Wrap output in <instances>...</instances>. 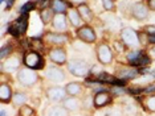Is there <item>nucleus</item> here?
<instances>
[{"label": "nucleus", "mask_w": 155, "mask_h": 116, "mask_svg": "<svg viewBox=\"0 0 155 116\" xmlns=\"http://www.w3.org/2000/svg\"><path fill=\"white\" fill-rule=\"evenodd\" d=\"M121 40L123 42V45L130 48L131 50H135V49H139L142 46L138 33L134 29H131V28H123L121 30Z\"/></svg>", "instance_id": "obj_1"}, {"label": "nucleus", "mask_w": 155, "mask_h": 116, "mask_svg": "<svg viewBox=\"0 0 155 116\" xmlns=\"http://www.w3.org/2000/svg\"><path fill=\"white\" fill-rule=\"evenodd\" d=\"M66 67H68L70 74H73L74 77H80V78L86 77L90 70L87 62L84 59H70L66 63Z\"/></svg>", "instance_id": "obj_2"}, {"label": "nucleus", "mask_w": 155, "mask_h": 116, "mask_svg": "<svg viewBox=\"0 0 155 116\" xmlns=\"http://www.w3.org/2000/svg\"><path fill=\"white\" fill-rule=\"evenodd\" d=\"M17 80L21 86H25V87H31L33 84L37 83L38 80V74L36 73V70L33 69H20L17 71Z\"/></svg>", "instance_id": "obj_3"}, {"label": "nucleus", "mask_w": 155, "mask_h": 116, "mask_svg": "<svg viewBox=\"0 0 155 116\" xmlns=\"http://www.w3.org/2000/svg\"><path fill=\"white\" fill-rule=\"evenodd\" d=\"M96 54H97V59L102 65H110L113 62V52L110 46L107 44H105V42H101V44L97 45Z\"/></svg>", "instance_id": "obj_4"}, {"label": "nucleus", "mask_w": 155, "mask_h": 116, "mask_svg": "<svg viewBox=\"0 0 155 116\" xmlns=\"http://www.w3.org/2000/svg\"><path fill=\"white\" fill-rule=\"evenodd\" d=\"M24 65L29 69L33 70H38L44 66V61L41 58V55L36 52H28L25 55H24Z\"/></svg>", "instance_id": "obj_5"}, {"label": "nucleus", "mask_w": 155, "mask_h": 116, "mask_svg": "<svg viewBox=\"0 0 155 116\" xmlns=\"http://www.w3.org/2000/svg\"><path fill=\"white\" fill-rule=\"evenodd\" d=\"M77 37L81 41L86 42V44H94L97 40V34L94 29L90 25H82L81 28L77 29Z\"/></svg>", "instance_id": "obj_6"}, {"label": "nucleus", "mask_w": 155, "mask_h": 116, "mask_svg": "<svg viewBox=\"0 0 155 116\" xmlns=\"http://www.w3.org/2000/svg\"><path fill=\"white\" fill-rule=\"evenodd\" d=\"M149 12H150L149 7H147V4H144L143 2L135 3L131 9V15L137 21H144L149 17Z\"/></svg>", "instance_id": "obj_7"}, {"label": "nucleus", "mask_w": 155, "mask_h": 116, "mask_svg": "<svg viewBox=\"0 0 155 116\" xmlns=\"http://www.w3.org/2000/svg\"><path fill=\"white\" fill-rule=\"evenodd\" d=\"M66 90L65 87H60V86H52L47 90V98L52 102L60 103V102H64L66 98Z\"/></svg>", "instance_id": "obj_8"}, {"label": "nucleus", "mask_w": 155, "mask_h": 116, "mask_svg": "<svg viewBox=\"0 0 155 116\" xmlns=\"http://www.w3.org/2000/svg\"><path fill=\"white\" fill-rule=\"evenodd\" d=\"M45 77H47V79L52 80V82H56V83L64 82L66 79L65 73L62 71L58 66H54V65H51L47 70H45Z\"/></svg>", "instance_id": "obj_9"}, {"label": "nucleus", "mask_w": 155, "mask_h": 116, "mask_svg": "<svg viewBox=\"0 0 155 116\" xmlns=\"http://www.w3.org/2000/svg\"><path fill=\"white\" fill-rule=\"evenodd\" d=\"M49 58L56 65H65L68 63V54L64 48H54L49 52Z\"/></svg>", "instance_id": "obj_10"}, {"label": "nucleus", "mask_w": 155, "mask_h": 116, "mask_svg": "<svg viewBox=\"0 0 155 116\" xmlns=\"http://www.w3.org/2000/svg\"><path fill=\"white\" fill-rule=\"evenodd\" d=\"M27 27H28V17L27 15H23L19 20H16L15 23L11 24L9 27V32L15 36H20V34H24L27 30Z\"/></svg>", "instance_id": "obj_11"}, {"label": "nucleus", "mask_w": 155, "mask_h": 116, "mask_svg": "<svg viewBox=\"0 0 155 116\" xmlns=\"http://www.w3.org/2000/svg\"><path fill=\"white\" fill-rule=\"evenodd\" d=\"M52 25L56 32H65L68 29V16L65 13H56L52 21Z\"/></svg>", "instance_id": "obj_12"}, {"label": "nucleus", "mask_w": 155, "mask_h": 116, "mask_svg": "<svg viewBox=\"0 0 155 116\" xmlns=\"http://www.w3.org/2000/svg\"><path fill=\"white\" fill-rule=\"evenodd\" d=\"M45 38H47V41L49 42V44L52 45H58V46H61V45H64L68 42V36L64 33H61V32H49V33L45 36Z\"/></svg>", "instance_id": "obj_13"}, {"label": "nucleus", "mask_w": 155, "mask_h": 116, "mask_svg": "<svg viewBox=\"0 0 155 116\" xmlns=\"http://www.w3.org/2000/svg\"><path fill=\"white\" fill-rule=\"evenodd\" d=\"M66 16H68V21L73 28H77V29H78V28H81L84 25V20H82V17L80 16L78 9L77 8H69V11L66 12Z\"/></svg>", "instance_id": "obj_14"}, {"label": "nucleus", "mask_w": 155, "mask_h": 116, "mask_svg": "<svg viewBox=\"0 0 155 116\" xmlns=\"http://www.w3.org/2000/svg\"><path fill=\"white\" fill-rule=\"evenodd\" d=\"M62 105L68 110L69 112L73 111V112H78L81 108H82V102H81L77 96H69L65 98L64 102H62Z\"/></svg>", "instance_id": "obj_15"}, {"label": "nucleus", "mask_w": 155, "mask_h": 116, "mask_svg": "<svg viewBox=\"0 0 155 116\" xmlns=\"http://www.w3.org/2000/svg\"><path fill=\"white\" fill-rule=\"evenodd\" d=\"M20 66V59L19 57H8L7 59H4L2 63V69L3 71H8V73H12V71H16Z\"/></svg>", "instance_id": "obj_16"}, {"label": "nucleus", "mask_w": 155, "mask_h": 116, "mask_svg": "<svg viewBox=\"0 0 155 116\" xmlns=\"http://www.w3.org/2000/svg\"><path fill=\"white\" fill-rule=\"evenodd\" d=\"M44 116H69V111L66 110L64 105L54 104L45 110Z\"/></svg>", "instance_id": "obj_17"}, {"label": "nucleus", "mask_w": 155, "mask_h": 116, "mask_svg": "<svg viewBox=\"0 0 155 116\" xmlns=\"http://www.w3.org/2000/svg\"><path fill=\"white\" fill-rule=\"evenodd\" d=\"M110 102H111V95L107 91H101V92H97L94 95V105L97 108L104 107V105L110 103Z\"/></svg>", "instance_id": "obj_18"}, {"label": "nucleus", "mask_w": 155, "mask_h": 116, "mask_svg": "<svg viewBox=\"0 0 155 116\" xmlns=\"http://www.w3.org/2000/svg\"><path fill=\"white\" fill-rule=\"evenodd\" d=\"M12 87L8 83L3 82L0 84V100H2V103H9V102H12Z\"/></svg>", "instance_id": "obj_19"}, {"label": "nucleus", "mask_w": 155, "mask_h": 116, "mask_svg": "<svg viewBox=\"0 0 155 116\" xmlns=\"http://www.w3.org/2000/svg\"><path fill=\"white\" fill-rule=\"evenodd\" d=\"M77 9H78V13L80 16L82 17L84 23H89V21L93 20V12H91L90 7L86 4V3H84V4H80L77 7Z\"/></svg>", "instance_id": "obj_20"}, {"label": "nucleus", "mask_w": 155, "mask_h": 116, "mask_svg": "<svg viewBox=\"0 0 155 116\" xmlns=\"http://www.w3.org/2000/svg\"><path fill=\"white\" fill-rule=\"evenodd\" d=\"M138 75V70L137 69H133V67H125V69H121L117 73V77L122 80H126V79H134L135 77Z\"/></svg>", "instance_id": "obj_21"}, {"label": "nucleus", "mask_w": 155, "mask_h": 116, "mask_svg": "<svg viewBox=\"0 0 155 116\" xmlns=\"http://www.w3.org/2000/svg\"><path fill=\"white\" fill-rule=\"evenodd\" d=\"M65 90L69 96H78L82 92V84L78 82H70L65 86Z\"/></svg>", "instance_id": "obj_22"}, {"label": "nucleus", "mask_w": 155, "mask_h": 116, "mask_svg": "<svg viewBox=\"0 0 155 116\" xmlns=\"http://www.w3.org/2000/svg\"><path fill=\"white\" fill-rule=\"evenodd\" d=\"M54 17V11L52 7H44L40 11V19L43 21V24H49L51 21H53Z\"/></svg>", "instance_id": "obj_23"}, {"label": "nucleus", "mask_w": 155, "mask_h": 116, "mask_svg": "<svg viewBox=\"0 0 155 116\" xmlns=\"http://www.w3.org/2000/svg\"><path fill=\"white\" fill-rule=\"evenodd\" d=\"M51 5L56 13H66L69 11V5L65 0H52Z\"/></svg>", "instance_id": "obj_24"}, {"label": "nucleus", "mask_w": 155, "mask_h": 116, "mask_svg": "<svg viewBox=\"0 0 155 116\" xmlns=\"http://www.w3.org/2000/svg\"><path fill=\"white\" fill-rule=\"evenodd\" d=\"M97 82L100 83H111V84H123V80H118L115 77L109 75L106 73H101L97 77Z\"/></svg>", "instance_id": "obj_25"}, {"label": "nucleus", "mask_w": 155, "mask_h": 116, "mask_svg": "<svg viewBox=\"0 0 155 116\" xmlns=\"http://www.w3.org/2000/svg\"><path fill=\"white\" fill-rule=\"evenodd\" d=\"M27 100H28V96L24 92H16V94H13L12 104H13V107L20 108V107H23V105L27 103Z\"/></svg>", "instance_id": "obj_26"}, {"label": "nucleus", "mask_w": 155, "mask_h": 116, "mask_svg": "<svg viewBox=\"0 0 155 116\" xmlns=\"http://www.w3.org/2000/svg\"><path fill=\"white\" fill-rule=\"evenodd\" d=\"M142 104L146 111L155 112V94H151L144 98V99H142Z\"/></svg>", "instance_id": "obj_27"}, {"label": "nucleus", "mask_w": 155, "mask_h": 116, "mask_svg": "<svg viewBox=\"0 0 155 116\" xmlns=\"http://www.w3.org/2000/svg\"><path fill=\"white\" fill-rule=\"evenodd\" d=\"M123 114L126 116H137V114H138L137 105L134 103H126L123 105Z\"/></svg>", "instance_id": "obj_28"}, {"label": "nucleus", "mask_w": 155, "mask_h": 116, "mask_svg": "<svg viewBox=\"0 0 155 116\" xmlns=\"http://www.w3.org/2000/svg\"><path fill=\"white\" fill-rule=\"evenodd\" d=\"M142 54H143V53L140 52V49H135V50H131L130 53H127V55H126V57H127V61L133 65V63L135 62Z\"/></svg>", "instance_id": "obj_29"}, {"label": "nucleus", "mask_w": 155, "mask_h": 116, "mask_svg": "<svg viewBox=\"0 0 155 116\" xmlns=\"http://www.w3.org/2000/svg\"><path fill=\"white\" fill-rule=\"evenodd\" d=\"M150 61H151V59H150L149 55L142 54V55H140V57H139L138 59H137L135 62L133 63V65H134V66H137V67H138V66H146L147 63H150Z\"/></svg>", "instance_id": "obj_30"}, {"label": "nucleus", "mask_w": 155, "mask_h": 116, "mask_svg": "<svg viewBox=\"0 0 155 116\" xmlns=\"http://www.w3.org/2000/svg\"><path fill=\"white\" fill-rule=\"evenodd\" d=\"M35 115V110L29 105L24 104L23 107H20V116H33Z\"/></svg>", "instance_id": "obj_31"}, {"label": "nucleus", "mask_w": 155, "mask_h": 116, "mask_svg": "<svg viewBox=\"0 0 155 116\" xmlns=\"http://www.w3.org/2000/svg\"><path fill=\"white\" fill-rule=\"evenodd\" d=\"M102 2V7L105 11L109 12H115V5H114V0H101Z\"/></svg>", "instance_id": "obj_32"}, {"label": "nucleus", "mask_w": 155, "mask_h": 116, "mask_svg": "<svg viewBox=\"0 0 155 116\" xmlns=\"http://www.w3.org/2000/svg\"><path fill=\"white\" fill-rule=\"evenodd\" d=\"M11 52H12V46H11V45H4V46L2 48V50H0V57H2L3 61L9 57Z\"/></svg>", "instance_id": "obj_33"}, {"label": "nucleus", "mask_w": 155, "mask_h": 116, "mask_svg": "<svg viewBox=\"0 0 155 116\" xmlns=\"http://www.w3.org/2000/svg\"><path fill=\"white\" fill-rule=\"evenodd\" d=\"M94 105V98L91 95H86L82 100V108H91Z\"/></svg>", "instance_id": "obj_34"}, {"label": "nucleus", "mask_w": 155, "mask_h": 116, "mask_svg": "<svg viewBox=\"0 0 155 116\" xmlns=\"http://www.w3.org/2000/svg\"><path fill=\"white\" fill-rule=\"evenodd\" d=\"M33 7H35V3L33 2H28V3H25V4L21 7V8H20V12H21L23 15H27L28 11L33 9Z\"/></svg>", "instance_id": "obj_35"}, {"label": "nucleus", "mask_w": 155, "mask_h": 116, "mask_svg": "<svg viewBox=\"0 0 155 116\" xmlns=\"http://www.w3.org/2000/svg\"><path fill=\"white\" fill-rule=\"evenodd\" d=\"M138 36H139V41H140V44H142V46H143V45H146V42H149V36H147L146 33L139 32Z\"/></svg>", "instance_id": "obj_36"}, {"label": "nucleus", "mask_w": 155, "mask_h": 116, "mask_svg": "<svg viewBox=\"0 0 155 116\" xmlns=\"http://www.w3.org/2000/svg\"><path fill=\"white\" fill-rule=\"evenodd\" d=\"M109 116H122V111H119L118 108H113L109 111Z\"/></svg>", "instance_id": "obj_37"}, {"label": "nucleus", "mask_w": 155, "mask_h": 116, "mask_svg": "<svg viewBox=\"0 0 155 116\" xmlns=\"http://www.w3.org/2000/svg\"><path fill=\"white\" fill-rule=\"evenodd\" d=\"M146 32H147V34H155V25H147Z\"/></svg>", "instance_id": "obj_38"}, {"label": "nucleus", "mask_w": 155, "mask_h": 116, "mask_svg": "<svg viewBox=\"0 0 155 116\" xmlns=\"http://www.w3.org/2000/svg\"><path fill=\"white\" fill-rule=\"evenodd\" d=\"M147 7L150 11H155V0H149L147 2Z\"/></svg>", "instance_id": "obj_39"}, {"label": "nucleus", "mask_w": 155, "mask_h": 116, "mask_svg": "<svg viewBox=\"0 0 155 116\" xmlns=\"http://www.w3.org/2000/svg\"><path fill=\"white\" fill-rule=\"evenodd\" d=\"M143 91H144V92H154V91H155V84H151V86L146 87Z\"/></svg>", "instance_id": "obj_40"}, {"label": "nucleus", "mask_w": 155, "mask_h": 116, "mask_svg": "<svg viewBox=\"0 0 155 116\" xmlns=\"http://www.w3.org/2000/svg\"><path fill=\"white\" fill-rule=\"evenodd\" d=\"M70 2L73 3V4H84V3H86V0H70Z\"/></svg>", "instance_id": "obj_41"}, {"label": "nucleus", "mask_w": 155, "mask_h": 116, "mask_svg": "<svg viewBox=\"0 0 155 116\" xmlns=\"http://www.w3.org/2000/svg\"><path fill=\"white\" fill-rule=\"evenodd\" d=\"M149 42L150 44H155V34H149Z\"/></svg>", "instance_id": "obj_42"}, {"label": "nucleus", "mask_w": 155, "mask_h": 116, "mask_svg": "<svg viewBox=\"0 0 155 116\" xmlns=\"http://www.w3.org/2000/svg\"><path fill=\"white\" fill-rule=\"evenodd\" d=\"M13 2H15V0H7V8H11L12 4H13Z\"/></svg>", "instance_id": "obj_43"}, {"label": "nucleus", "mask_w": 155, "mask_h": 116, "mask_svg": "<svg viewBox=\"0 0 155 116\" xmlns=\"http://www.w3.org/2000/svg\"><path fill=\"white\" fill-rule=\"evenodd\" d=\"M2 116H5V110H2Z\"/></svg>", "instance_id": "obj_44"}, {"label": "nucleus", "mask_w": 155, "mask_h": 116, "mask_svg": "<svg viewBox=\"0 0 155 116\" xmlns=\"http://www.w3.org/2000/svg\"><path fill=\"white\" fill-rule=\"evenodd\" d=\"M153 52H154V53H155V48H154V49H153Z\"/></svg>", "instance_id": "obj_45"}]
</instances>
